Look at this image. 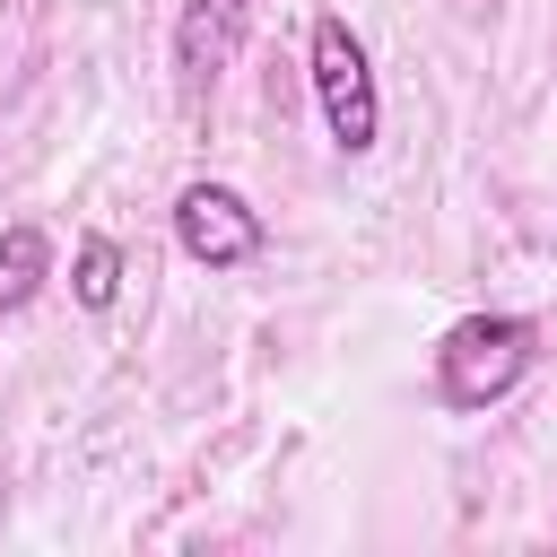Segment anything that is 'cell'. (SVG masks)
I'll return each mask as SVG.
<instances>
[{"mask_svg": "<svg viewBox=\"0 0 557 557\" xmlns=\"http://www.w3.org/2000/svg\"><path fill=\"white\" fill-rule=\"evenodd\" d=\"M244 17H252V0H191V9H183V35H174L183 104H200V96L226 78V61H235V44H244Z\"/></svg>", "mask_w": 557, "mask_h": 557, "instance_id": "4", "label": "cell"}, {"mask_svg": "<svg viewBox=\"0 0 557 557\" xmlns=\"http://www.w3.org/2000/svg\"><path fill=\"white\" fill-rule=\"evenodd\" d=\"M305 70H313V96H322V131H331V148H339V157H366V148L383 139V96H374L366 44H357V26H348L339 9L313 17V35H305Z\"/></svg>", "mask_w": 557, "mask_h": 557, "instance_id": "2", "label": "cell"}, {"mask_svg": "<svg viewBox=\"0 0 557 557\" xmlns=\"http://www.w3.org/2000/svg\"><path fill=\"white\" fill-rule=\"evenodd\" d=\"M531 366H540V322L531 313H461L435 339V400L444 409H496Z\"/></svg>", "mask_w": 557, "mask_h": 557, "instance_id": "1", "label": "cell"}, {"mask_svg": "<svg viewBox=\"0 0 557 557\" xmlns=\"http://www.w3.org/2000/svg\"><path fill=\"white\" fill-rule=\"evenodd\" d=\"M174 244H183V261H200V270H244V261H261L270 226H261V209H252L235 183H183V200H174Z\"/></svg>", "mask_w": 557, "mask_h": 557, "instance_id": "3", "label": "cell"}, {"mask_svg": "<svg viewBox=\"0 0 557 557\" xmlns=\"http://www.w3.org/2000/svg\"><path fill=\"white\" fill-rule=\"evenodd\" d=\"M70 296H78L87 313H104V305L122 296V244H113V235H78V252H70Z\"/></svg>", "mask_w": 557, "mask_h": 557, "instance_id": "6", "label": "cell"}, {"mask_svg": "<svg viewBox=\"0 0 557 557\" xmlns=\"http://www.w3.org/2000/svg\"><path fill=\"white\" fill-rule=\"evenodd\" d=\"M44 278H52V235L44 226H0V313H26L35 296H44Z\"/></svg>", "mask_w": 557, "mask_h": 557, "instance_id": "5", "label": "cell"}]
</instances>
